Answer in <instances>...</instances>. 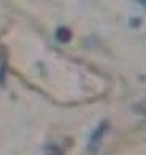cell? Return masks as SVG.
Returning a JSON list of instances; mask_svg holds the SVG:
<instances>
[{
  "mask_svg": "<svg viewBox=\"0 0 146 155\" xmlns=\"http://www.w3.org/2000/svg\"><path fill=\"white\" fill-rule=\"evenodd\" d=\"M108 120H103V122H100L99 125L94 128V131L91 133V138H89V150L91 152H95L97 149H99V146H100V143H102V139H103V136H105V133L108 131Z\"/></svg>",
  "mask_w": 146,
  "mask_h": 155,
  "instance_id": "1",
  "label": "cell"
},
{
  "mask_svg": "<svg viewBox=\"0 0 146 155\" xmlns=\"http://www.w3.org/2000/svg\"><path fill=\"white\" fill-rule=\"evenodd\" d=\"M56 38H57L60 43H67V41H70L72 38V32L67 29V27H59L57 30H56Z\"/></svg>",
  "mask_w": 146,
  "mask_h": 155,
  "instance_id": "2",
  "label": "cell"
},
{
  "mask_svg": "<svg viewBox=\"0 0 146 155\" xmlns=\"http://www.w3.org/2000/svg\"><path fill=\"white\" fill-rule=\"evenodd\" d=\"M5 74H6V67H5V62L0 59V84L5 82Z\"/></svg>",
  "mask_w": 146,
  "mask_h": 155,
  "instance_id": "3",
  "label": "cell"
},
{
  "mask_svg": "<svg viewBox=\"0 0 146 155\" xmlns=\"http://www.w3.org/2000/svg\"><path fill=\"white\" fill-rule=\"evenodd\" d=\"M137 111L146 116V100H144V101H141L140 104H138V106H137Z\"/></svg>",
  "mask_w": 146,
  "mask_h": 155,
  "instance_id": "4",
  "label": "cell"
},
{
  "mask_svg": "<svg viewBox=\"0 0 146 155\" xmlns=\"http://www.w3.org/2000/svg\"><path fill=\"white\" fill-rule=\"evenodd\" d=\"M137 2H138V3H140V5H143V6H144V8H146V0H137Z\"/></svg>",
  "mask_w": 146,
  "mask_h": 155,
  "instance_id": "5",
  "label": "cell"
}]
</instances>
